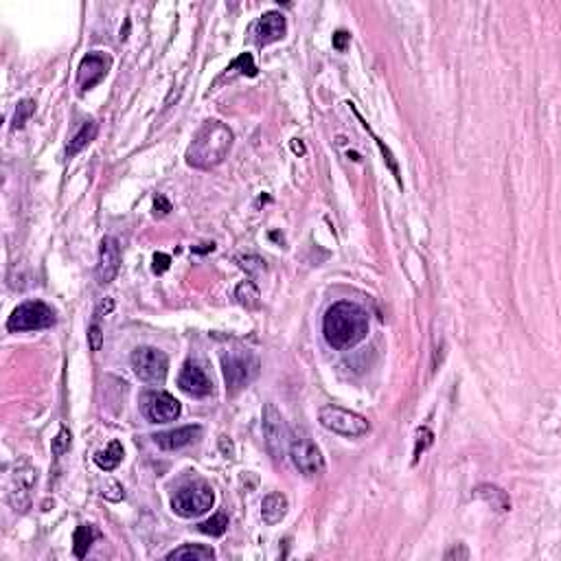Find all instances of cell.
<instances>
[{
    "mask_svg": "<svg viewBox=\"0 0 561 561\" xmlns=\"http://www.w3.org/2000/svg\"><path fill=\"white\" fill-rule=\"evenodd\" d=\"M476 496L482 498L487 505H491L496 511H509L511 509V502L507 498V493L500 489V487H493V485H480L476 489Z\"/></svg>",
    "mask_w": 561,
    "mask_h": 561,
    "instance_id": "44dd1931",
    "label": "cell"
},
{
    "mask_svg": "<svg viewBox=\"0 0 561 561\" xmlns=\"http://www.w3.org/2000/svg\"><path fill=\"white\" fill-rule=\"evenodd\" d=\"M292 149H294L296 154H305V147H303V143H301L299 139H296V141L292 143Z\"/></svg>",
    "mask_w": 561,
    "mask_h": 561,
    "instance_id": "836d02e7",
    "label": "cell"
},
{
    "mask_svg": "<svg viewBox=\"0 0 561 561\" xmlns=\"http://www.w3.org/2000/svg\"><path fill=\"white\" fill-rule=\"evenodd\" d=\"M213 500H215V496H213L211 485L204 480H195L176 491L172 507L180 517L189 520V517L204 515L213 507Z\"/></svg>",
    "mask_w": 561,
    "mask_h": 561,
    "instance_id": "5b68a950",
    "label": "cell"
},
{
    "mask_svg": "<svg viewBox=\"0 0 561 561\" xmlns=\"http://www.w3.org/2000/svg\"><path fill=\"white\" fill-rule=\"evenodd\" d=\"M154 209H156V215H158V213H160V215H167V213L172 211V204L167 202V197H164V195H158L156 202H154Z\"/></svg>",
    "mask_w": 561,
    "mask_h": 561,
    "instance_id": "4dcf8cb0",
    "label": "cell"
},
{
    "mask_svg": "<svg viewBox=\"0 0 561 561\" xmlns=\"http://www.w3.org/2000/svg\"><path fill=\"white\" fill-rule=\"evenodd\" d=\"M121 268V246L114 237H104L99 246V263H96V281L99 285H108L114 281Z\"/></svg>",
    "mask_w": 561,
    "mask_h": 561,
    "instance_id": "7c38bea8",
    "label": "cell"
},
{
    "mask_svg": "<svg viewBox=\"0 0 561 561\" xmlns=\"http://www.w3.org/2000/svg\"><path fill=\"white\" fill-rule=\"evenodd\" d=\"M467 557H470V552L465 550L463 544H458V546H454L452 550L445 552V559H467Z\"/></svg>",
    "mask_w": 561,
    "mask_h": 561,
    "instance_id": "1f68e13d",
    "label": "cell"
},
{
    "mask_svg": "<svg viewBox=\"0 0 561 561\" xmlns=\"http://www.w3.org/2000/svg\"><path fill=\"white\" fill-rule=\"evenodd\" d=\"M285 31H287L285 16L279 14V11H268V14H263L254 24V42H257L259 49H263V46L283 40Z\"/></svg>",
    "mask_w": 561,
    "mask_h": 561,
    "instance_id": "4fadbf2b",
    "label": "cell"
},
{
    "mask_svg": "<svg viewBox=\"0 0 561 561\" xmlns=\"http://www.w3.org/2000/svg\"><path fill=\"white\" fill-rule=\"evenodd\" d=\"M36 112V104L31 101V99H24V101H20L18 104V110H16V116H14V123H11V127L14 129H20V127H24V123L31 119V114Z\"/></svg>",
    "mask_w": 561,
    "mask_h": 561,
    "instance_id": "d4e9b609",
    "label": "cell"
},
{
    "mask_svg": "<svg viewBox=\"0 0 561 561\" xmlns=\"http://www.w3.org/2000/svg\"><path fill=\"white\" fill-rule=\"evenodd\" d=\"M96 131H99V125L94 121H86L79 129H77V134L71 139L69 147H66V158H75L86 145H90L96 136Z\"/></svg>",
    "mask_w": 561,
    "mask_h": 561,
    "instance_id": "e0dca14e",
    "label": "cell"
},
{
    "mask_svg": "<svg viewBox=\"0 0 561 561\" xmlns=\"http://www.w3.org/2000/svg\"><path fill=\"white\" fill-rule=\"evenodd\" d=\"M197 529H200L204 535H211V537H222V535L226 533V529H228V517H226L224 513H217V515H213L211 520L202 522L200 526H197Z\"/></svg>",
    "mask_w": 561,
    "mask_h": 561,
    "instance_id": "603a6c76",
    "label": "cell"
},
{
    "mask_svg": "<svg viewBox=\"0 0 561 561\" xmlns=\"http://www.w3.org/2000/svg\"><path fill=\"white\" fill-rule=\"evenodd\" d=\"M99 535H101V533H99L92 524H81V526H77V531H75V535H73V544H75L73 550H75V557L84 559V557L88 555L92 542L99 540Z\"/></svg>",
    "mask_w": 561,
    "mask_h": 561,
    "instance_id": "d6986e66",
    "label": "cell"
},
{
    "mask_svg": "<svg viewBox=\"0 0 561 561\" xmlns=\"http://www.w3.org/2000/svg\"><path fill=\"white\" fill-rule=\"evenodd\" d=\"M259 369H261L259 359L250 351H230L222 357V371H224L226 388L233 394L248 388L257 379Z\"/></svg>",
    "mask_w": 561,
    "mask_h": 561,
    "instance_id": "3957f363",
    "label": "cell"
},
{
    "mask_svg": "<svg viewBox=\"0 0 561 561\" xmlns=\"http://www.w3.org/2000/svg\"><path fill=\"white\" fill-rule=\"evenodd\" d=\"M169 263H172V257H169V254H164V252H156V254H154V272H156V274L167 272Z\"/></svg>",
    "mask_w": 561,
    "mask_h": 561,
    "instance_id": "f1b7e54d",
    "label": "cell"
},
{
    "mask_svg": "<svg viewBox=\"0 0 561 561\" xmlns=\"http://www.w3.org/2000/svg\"><path fill=\"white\" fill-rule=\"evenodd\" d=\"M349 42H351V36H349L347 31H336V33H334V49H338V51H347Z\"/></svg>",
    "mask_w": 561,
    "mask_h": 561,
    "instance_id": "f546056e",
    "label": "cell"
},
{
    "mask_svg": "<svg viewBox=\"0 0 561 561\" xmlns=\"http://www.w3.org/2000/svg\"><path fill=\"white\" fill-rule=\"evenodd\" d=\"M202 437V427L200 425H182L178 430H169V432H160L154 437V443L160 450H180L191 445L193 441H197Z\"/></svg>",
    "mask_w": 561,
    "mask_h": 561,
    "instance_id": "9a60e30c",
    "label": "cell"
},
{
    "mask_svg": "<svg viewBox=\"0 0 561 561\" xmlns=\"http://www.w3.org/2000/svg\"><path fill=\"white\" fill-rule=\"evenodd\" d=\"M112 305H114V303H112V301H110V299H108V301H106V303H101V307H99V312H96V316H104V312H106V314H108V312H110V309H112Z\"/></svg>",
    "mask_w": 561,
    "mask_h": 561,
    "instance_id": "d6a6232c",
    "label": "cell"
},
{
    "mask_svg": "<svg viewBox=\"0 0 561 561\" xmlns=\"http://www.w3.org/2000/svg\"><path fill=\"white\" fill-rule=\"evenodd\" d=\"M110 64H112V59H110L106 53H101V51L88 53V55L81 59L79 71H77V84H79V88L86 92V90H92L96 84H101L104 77H106L108 71H110Z\"/></svg>",
    "mask_w": 561,
    "mask_h": 561,
    "instance_id": "8fae6325",
    "label": "cell"
},
{
    "mask_svg": "<svg viewBox=\"0 0 561 561\" xmlns=\"http://www.w3.org/2000/svg\"><path fill=\"white\" fill-rule=\"evenodd\" d=\"M88 344H90V351H101V347H104V332L96 322L90 324V329H88Z\"/></svg>",
    "mask_w": 561,
    "mask_h": 561,
    "instance_id": "83f0119b",
    "label": "cell"
},
{
    "mask_svg": "<svg viewBox=\"0 0 561 561\" xmlns=\"http://www.w3.org/2000/svg\"><path fill=\"white\" fill-rule=\"evenodd\" d=\"M235 296H237L239 305L246 307V309H257L259 303H261V294H259V289H257V285H254L252 281H244V283H239Z\"/></svg>",
    "mask_w": 561,
    "mask_h": 561,
    "instance_id": "7402d4cb",
    "label": "cell"
},
{
    "mask_svg": "<svg viewBox=\"0 0 561 561\" xmlns=\"http://www.w3.org/2000/svg\"><path fill=\"white\" fill-rule=\"evenodd\" d=\"M289 458L294 467L299 470L303 476L307 478H314V476H320L324 472V458H322V452L320 447L312 441V437L303 430H296L292 437H289Z\"/></svg>",
    "mask_w": 561,
    "mask_h": 561,
    "instance_id": "277c9868",
    "label": "cell"
},
{
    "mask_svg": "<svg viewBox=\"0 0 561 561\" xmlns=\"http://www.w3.org/2000/svg\"><path fill=\"white\" fill-rule=\"evenodd\" d=\"M141 406H143V414L152 423H169L180 417V402L164 390L145 392Z\"/></svg>",
    "mask_w": 561,
    "mask_h": 561,
    "instance_id": "30bf717a",
    "label": "cell"
},
{
    "mask_svg": "<svg viewBox=\"0 0 561 561\" xmlns=\"http://www.w3.org/2000/svg\"><path fill=\"white\" fill-rule=\"evenodd\" d=\"M167 559H193V561H211L215 559V550L202 544H184L167 555Z\"/></svg>",
    "mask_w": 561,
    "mask_h": 561,
    "instance_id": "ac0fdd59",
    "label": "cell"
},
{
    "mask_svg": "<svg viewBox=\"0 0 561 561\" xmlns=\"http://www.w3.org/2000/svg\"><path fill=\"white\" fill-rule=\"evenodd\" d=\"M121 460H123V445H121L119 441H112L106 450L94 454V463L101 467L104 472L116 470V467L121 465Z\"/></svg>",
    "mask_w": 561,
    "mask_h": 561,
    "instance_id": "ffe728a7",
    "label": "cell"
},
{
    "mask_svg": "<svg viewBox=\"0 0 561 561\" xmlns=\"http://www.w3.org/2000/svg\"><path fill=\"white\" fill-rule=\"evenodd\" d=\"M237 69H242V71H239L242 75H248V77H254V75H257V66H254L250 53L239 55V57H237V59L226 69V75H228V73H233V71H237Z\"/></svg>",
    "mask_w": 561,
    "mask_h": 561,
    "instance_id": "cb8c5ba5",
    "label": "cell"
},
{
    "mask_svg": "<svg viewBox=\"0 0 561 561\" xmlns=\"http://www.w3.org/2000/svg\"><path fill=\"white\" fill-rule=\"evenodd\" d=\"M233 147V131L222 121H207L187 149V162L195 169H213Z\"/></svg>",
    "mask_w": 561,
    "mask_h": 561,
    "instance_id": "7a4b0ae2",
    "label": "cell"
},
{
    "mask_svg": "<svg viewBox=\"0 0 561 561\" xmlns=\"http://www.w3.org/2000/svg\"><path fill=\"white\" fill-rule=\"evenodd\" d=\"M71 443H73V437H71V432L66 430V427H61L59 435L53 439V456H64L66 452L71 450Z\"/></svg>",
    "mask_w": 561,
    "mask_h": 561,
    "instance_id": "484cf974",
    "label": "cell"
},
{
    "mask_svg": "<svg viewBox=\"0 0 561 561\" xmlns=\"http://www.w3.org/2000/svg\"><path fill=\"white\" fill-rule=\"evenodd\" d=\"M287 498L283 496V493H279V491H272V493H268L266 498H263V502H261V517H263V522H266L268 526H274V524H279L285 515H287Z\"/></svg>",
    "mask_w": 561,
    "mask_h": 561,
    "instance_id": "2e32d148",
    "label": "cell"
},
{
    "mask_svg": "<svg viewBox=\"0 0 561 561\" xmlns=\"http://www.w3.org/2000/svg\"><path fill=\"white\" fill-rule=\"evenodd\" d=\"M131 369H134L139 379H143L147 384H162L164 377H167L169 359L160 349L139 347L131 353Z\"/></svg>",
    "mask_w": 561,
    "mask_h": 561,
    "instance_id": "ba28073f",
    "label": "cell"
},
{
    "mask_svg": "<svg viewBox=\"0 0 561 561\" xmlns=\"http://www.w3.org/2000/svg\"><path fill=\"white\" fill-rule=\"evenodd\" d=\"M432 445V432L427 430V427H421V430L417 432V445H414V463L419 460V456L425 452V447H430Z\"/></svg>",
    "mask_w": 561,
    "mask_h": 561,
    "instance_id": "4316f807",
    "label": "cell"
},
{
    "mask_svg": "<svg viewBox=\"0 0 561 561\" xmlns=\"http://www.w3.org/2000/svg\"><path fill=\"white\" fill-rule=\"evenodd\" d=\"M178 386L191 394V397H207V394L213 392V382L209 379V375L204 373V369L195 362H187L180 371L178 377Z\"/></svg>",
    "mask_w": 561,
    "mask_h": 561,
    "instance_id": "5bb4252c",
    "label": "cell"
},
{
    "mask_svg": "<svg viewBox=\"0 0 561 561\" xmlns=\"http://www.w3.org/2000/svg\"><path fill=\"white\" fill-rule=\"evenodd\" d=\"M53 324H55V312L42 301H26L18 305L7 320V329L11 334L40 332V329H49Z\"/></svg>",
    "mask_w": 561,
    "mask_h": 561,
    "instance_id": "8992f818",
    "label": "cell"
},
{
    "mask_svg": "<svg viewBox=\"0 0 561 561\" xmlns=\"http://www.w3.org/2000/svg\"><path fill=\"white\" fill-rule=\"evenodd\" d=\"M263 439H266L268 452L272 454V458H283L287 447H289V435L287 427L283 421V414L277 410L274 404H266L263 406Z\"/></svg>",
    "mask_w": 561,
    "mask_h": 561,
    "instance_id": "9c48e42d",
    "label": "cell"
},
{
    "mask_svg": "<svg viewBox=\"0 0 561 561\" xmlns=\"http://www.w3.org/2000/svg\"><path fill=\"white\" fill-rule=\"evenodd\" d=\"M322 334L327 344L336 351H347L359 344L369 334V314L351 301L334 303L322 318Z\"/></svg>",
    "mask_w": 561,
    "mask_h": 561,
    "instance_id": "6da1fadb",
    "label": "cell"
},
{
    "mask_svg": "<svg viewBox=\"0 0 561 561\" xmlns=\"http://www.w3.org/2000/svg\"><path fill=\"white\" fill-rule=\"evenodd\" d=\"M320 423H322V427H327L329 432H336V435H342V437H349V439L364 437L371 427L369 421L362 414L344 410V408L334 406V404L320 408Z\"/></svg>",
    "mask_w": 561,
    "mask_h": 561,
    "instance_id": "52a82bcc",
    "label": "cell"
}]
</instances>
